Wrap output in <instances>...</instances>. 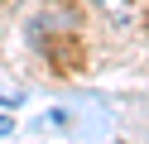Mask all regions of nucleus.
Returning <instances> with one entry per match:
<instances>
[{
    "label": "nucleus",
    "mask_w": 149,
    "mask_h": 144,
    "mask_svg": "<svg viewBox=\"0 0 149 144\" xmlns=\"http://www.w3.org/2000/svg\"><path fill=\"white\" fill-rule=\"evenodd\" d=\"M10 130H15V120H10V115H0V139H5Z\"/></svg>",
    "instance_id": "1"
},
{
    "label": "nucleus",
    "mask_w": 149,
    "mask_h": 144,
    "mask_svg": "<svg viewBox=\"0 0 149 144\" xmlns=\"http://www.w3.org/2000/svg\"><path fill=\"white\" fill-rule=\"evenodd\" d=\"M15 101H19V96H0V106H15Z\"/></svg>",
    "instance_id": "2"
}]
</instances>
